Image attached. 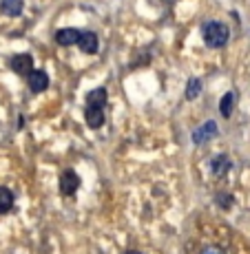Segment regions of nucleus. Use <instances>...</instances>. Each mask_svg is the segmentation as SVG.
<instances>
[{"label":"nucleus","instance_id":"obj_6","mask_svg":"<svg viewBox=\"0 0 250 254\" xmlns=\"http://www.w3.org/2000/svg\"><path fill=\"white\" fill-rule=\"evenodd\" d=\"M78 47L82 49L84 53H97V49H100V40H97V36L93 31H82L80 29V36H78Z\"/></svg>","mask_w":250,"mask_h":254},{"label":"nucleus","instance_id":"obj_4","mask_svg":"<svg viewBox=\"0 0 250 254\" xmlns=\"http://www.w3.org/2000/svg\"><path fill=\"white\" fill-rule=\"evenodd\" d=\"M9 66H11V71L18 73V75L29 77L33 73V58L29 56V53H18V56H13L11 60H9Z\"/></svg>","mask_w":250,"mask_h":254},{"label":"nucleus","instance_id":"obj_14","mask_svg":"<svg viewBox=\"0 0 250 254\" xmlns=\"http://www.w3.org/2000/svg\"><path fill=\"white\" fill-rule=\"evenodd\" d=\"M124 254H142V252H137V250H126Z\"/></svg>","mask_w":250,"mask_h":254},{"label":"nucleus","instance_id":"obj_12","mask_svg":"<svg viewBox=\"0 0 250 254\" xmlns=\"http://www.w3.org/2000/svg\"><path fill=\"white\" fill-rule=\"evenodd\" d=\"M199 93H202V82H199L197 77L188 80V86H186V97H188V100H195Z\"/></svg>","mask_w":250,"mask_h":254},{"label":"nucleus","instance_id":"obj_11","mask_svg":"<svg viewBox=\"0 0 250 254\" xmlns=\"http://www.w3.org/2000/svg\"><path fill=\"white\" fill-rule=\"evenodd\" d=\"M233 109H235V93H226L222 97V102H219V111H222L224 117H230Z\"/></svg>","mask_w":250,"mask_h":254},{"label":"nucleus","instance_id":"obj_9","mask_svg":"<svg viewBox=\"0 0 250 254\" xmlns=\"http://www.w3.org/2000/svg\"><path fill=\"white\" fill-rule=\"evenodd\" d=\"M24 9V0H0V11L9 18L20 16Z\"/></svg>","mask_w":250,"mask_h":254},{"label":"nucleus","instance_id":"obj_10","mask_svg":"<svg viewBox=\"0 0 250 254\" xmlns=\"http://www.w3.org/2000/svg\"><path fill=\"white\" fill-rule=\"evenodd\" d=\"M13 203H16V197H13V192L7 188V186H0V214L11 212Z\"/></svg>","mask_w":250,"mask_h":254},{"label":"nucleus","instance_id":"obj_5","mask_svg":"<svg viewBox=\"0 0 250 254\" xmlns=\"http://www.w3.org/2000/svg\"><path fill=\"white\" fill-rule=\"evenodd\" d=\"M215 135H217V124H215L213 120H208V122H204V124L193 133V144L195 146H202V144H206V141L213 139Z\"/></svg>","mask_w":250,"mask_h":254},{"label":"nucleus","instance_id":"obj_8","mask_svg":"<svg viewBox=\"0 0 250 254\" xmlns=\"http://www.w3.org/2000/svg\"><path fill=\"white\" fill-rule=\"evenodd\" d=\"M230 168H233V162H230V157L224 153L217 155V157H213V162H210V170H213L215 177H224Z\"/></svg>","mask_w":250,"mask_h":254},{"label":"nucleus","instance_id":"obj_13","mask_svg":"<svg viewBox=\"0 0 250 254\" xmlns=\"http://www.w3.org/2000/svg\"><path fill=\"white\" fill-rule=\"evenodd\" d=\"M204 254H222V252H219L217 248H206V250H204Z\"/></svg>","mask_w":250,"mask_h":254},{"label":"nucleus","instance_id":"obj_3","mask_svg":"<svg viewBox=\"0 0 250 254\" xmlns=\"http://www.w3.org/2000/svg\"><path fill=\"white\" fill-rule=\"evenodd\" d=\"M78 188H80V175L76 173V170H65V173L60 175V192L62 197H73V194L78 192Z\"/></svg>","mask_w":250,"mask_h":254},{"label":"nucleus","instance_id":"obj_7","mask_svg":"<svg viewBox=\"0 0 250 254\" xmlns=\"http://www.w3.org/2000/svg\"><path fill=\"white\" fill-rule=\"evenodd\" d=\"M27 84H29V91L31 93H42L49 89V75L45 71H33L31 75L27 77Z\"/></svg>","mask_w":250,"mask_h":254},{"label":"nucleus","instance_id":"obj_2","mask_svg":"<svg viewBox=\"0 0 250 254\" xmlns=\"http://www.w3.org/2000/svg\"><path fill=\"white\" fill-rule=\"evenodd\" d=\"M228 36H230V31H228V27H226L224 22L208 20V22H204V27H202V38H204V42H206L208 47H213V49L226 47Z\"/></svg>","mask_w":250,"mask_h":254},{"label":"nucleus","instance_id":"obj_1","mask_svg":"<svg viewBox=\"0 0 250 254\" xmlns=\"http://www.w3.org/2000/svg\"><path fill=\"white\" fill-rule=\"evenodd\" d=\"M106 89H93L86 95V111H84V120L89 124V128H100L104 124V106H106Z\"/></svg>","mask_w":250,"mask_h":254}]
</instances>
